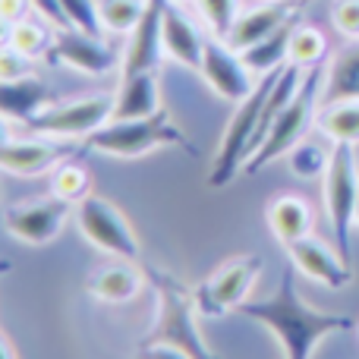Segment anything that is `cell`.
I'll return each instance as SVG.
<instances>
[{"mask_svg": "<svg viewBox=\"0 0 359 359\" xmlns=\"http://www.w3.org/2000/svg\"><path fill=\"white\" fill-rule=\"evenodd\" d=\"M236 312L271 331L278 337L284 359H312L325 337L353 328L350 316H331V312H318L309 303H303L293 271H284L278 290L268 299H246Z\"/></svg>", "mask_w": 359, "mask_h": 359, "instance_id": "obj_1", "label": "cell"}, {"mask_svg": "<svg viewBox=\"0 0 359 359\" xmlns=\"http://www.w3.org/2000/svg\"><path fill=\"white\" fill-rule=\"evenodd\" d=\"M151 284H155L158 312L151 331L142 337V347H155V344H168V347L186 350L196 359H221L211 353L205 344L202 331H198V303L177 278L151 268Z\"/></svg>", "mask_w": 359, "mask_h": 359, "instance_id": "obj_2", "label": "cell"}, {"mask_svg": "<svg viewBox=\"0 0 359 359\" xmlns=\"http://www.w3.org/2000/svg\"><path fill=\"white\" fill-rule=\"evenodd\" d=\"M322 88H325V69L322 67L306 69L303 86H299L297 98H293L290 104L280 111V117L274 120V126L268 130V136H265V142L259 145V151H255V155L243 164V174H259L262 168H268L271 161L290 155L293 145L303 142L306 133L316 126Z\"/></svg>", "mask_w": 359, "mask_h": 359, "instance_id": "obj_3", "label": "cell"}, {"mask_svg": "<svg viewBox=\"0 0 359 359\" xmlns=\"http://www.w3.org/2000/svg\"><path fill=\"white\" fill-rule=\"evenodd\" d=\"M280 73V69H278ZM278 73H268L255 82V88L246 95V98L236 104L233 117H230L227 130H224V139L217 145V155L215 164H211V174H208V186L221 189V186L233 183L236 174H243V164L249 161L252 155V145H255V133H259V120H262V107H265V98L271 92L274 79Z\"/></svg>", "mask_w": 359, "mask_h": 359, "instance_id": "obj_4", "label": "cell"}, {"mask_svg": "<svg viewBox=\"0 0 359 359\" xmlns=\"http://www.w3.org/2000/svg\"><path fill=\"white\" fill-rule=\"evenodd\" d=\"M86 145L111 158H142L155 149H168V145L189 151L183 130L170 120L168 111H158L155 117L142 120H111L101 130H95L86 139Z\"/></svg>", "mask_w": 359, "mask_h": 359, "instance_id": "obj_5", "label": "cell"}, {"mask_svg": "<svg viewBox=\"0 0 359 359\" xmlns=\"http://www.w3.org/2000/svg\"><path fill=\"white\" fill-rule=\"evenodd\" d=\"M356 198H359V168L353 145H334L331 161L325 170V211L331 221L334 246L347 265H353V249H350V230L356 227Z\"/></svg>", "mask_w": 359, "mask_h": 359, "instance_id": "obj_6", "label": "cell"}, {"mask_svg": "<svg viewBox=\"0 0 359 359\" xmlns=\"http://www.w3.org/2000/svg\"><path fill=\"white\" fill-rule=\"evenodd\" d=\"M111 117H114V95L98 92L76 101H50L25 126L35 136H48V139H88L95 130L111 123Z\"/></svg>", "mask_w": 359, "mask_h": 359, "instance_id": "obj_7", "label": "cell"}, {"mask_svg": "<svg viewBox=\"0 0 359 359\" xmlns=\"http://www.w3.org/2000/svg\"><path fill=\"white\" fill-rule=\"evenodd\" d=\"M76 224H79L82 236H86L95 249L114 255V259H126V262L139 259L136 230L130 227L126 215L114 202L88 192V196L76 205Z\"/></svg>", "mask_w": 359, "mask_h": 359, "instance_id": "obj_8", "label": "cell"}, {"mask_svg": "<svg viewBox=\"0 0 359 359\" xmlns=\"http://www.w3.org/2000/svg\"><path fill=\"white\" fill-rule=\"evenodd\" d=\"M262 274V255H236V259L224 262L208 280L196 290L198 312L205 316H224V312H236L246 303L252 284Z\"/></svg>", "mask_w": 359, "mask_h": 359, "instance_id": "obj_9", "label": "cell"}, {"mask_svg": "<svg viewBox=\"0 0 359 359\" xmlns=\"http://www.w3.org/2000/svg\"><path fill=\"white\" fill-rule=\"evenodd\" d=\"M48 60L86 76H107L117 67H123V57H120V50L114 44H107L101 35H88V32L73 29V25L57 32L54 44L48 50Z\"/></svg>", "mask_w": 359, "mask_h": 359, "instance_id": "obj_10", "label": "cell"}, {"mask_svg": "<svg viewBox=\"0 0 359 359\" xmlns=\"http://www.w3.org/2000/svg\"><path fill=\"white\" fill-rule=\"evenodd\" d=\"M69 208H73V205L57 196L19 202L4 211V227L13 240L25 243V246H44V243L60 236L63 224H67V217H69Z\"/></svg>", "mask_w": 359, "mask_h": 359, "instance_id": "obj_11", "label": "cell"}, {"mask_svg": "<svg viewBox=\"0 0 359 359\" xmlns=\"http://www.w3.org/2000/svg\"><path fill=\"white\" fill-rule=\"evenodd\" d=\"M198 73H202L205 86H208L217 98L233 101V104H240L255 88L252 69L243 63V57L236 54L227 41H205Z\"/></svg>", "mask_w": 359, "mask_h": 359, "instance_id": "obj_12", "label": "cell"}, {"mask_svg": "<svg viewBox=\"0 0 359 359\" xmlns=\"http://www.w3.org/2000/svg\"><path fill=\"white\" fill-rule=\"evenodd\" d=\"M287 255H290L293 268L316 284H325L331 290H344L347 284H353V265H347L337 249H331L328 243L316 240V236H303V240L290 243Z\"/></svg>", "mask_w": 359, "mask_h": 359, "instance_id": "obj_13", "label": "cell"}, {"mask_svg": "<svg viewBox=\"0 0 359 359\" xmlns=\"http://www.w3.org/2000/svg\"><path fill=\"white\" fill-rule=\"evenodd\" d=\"M164 10L168 0H145V13L139 25L133 29L130 44L123 54V76L133 73H151L161 63L164 48H161V25H164Z\"/></svg>", "mask_w": 359, "mask_h": 359, "instance_id": "obj_14", "label": "cell"}, {"mask_svg": "<svg viewBox=\"0 0 359 359\" xmlns=\"http://www.w3.org/2000/svg\"><path fill=\"white\" fill-rule=\"evenodd\" d=\"M67 161V149L50 142L48 136L38 139H16L0 145V170L13 177H41Z\"/></svg>", "mask_w": 359, "mask_h": 359, "instance_id": "obj_15", "label": "cell"}, {"mask_svg": "<svg viewBox=\"0 0 359 359\" xmlns=\"http://www.w3.org/2000/svg\"><path fill=\"white\" fill-rule=\"evenodd\" d=\"M287 22H293V4L290 0H265V4L255 6V10L240 13L236 22H233V29H230V35L224 38V41L240 54V50L265 41L268 35H274V32Z\"/></svg>", "mask_w": 359, "mask_h": 359, "instance_id": "obj_16", "label": "cell"}, {"mask_svg": "<svg viewBox=\"0 0 359 359\" xmlns=\"http://www.w3.org/2000/svg\"><path fill=\"white\" fill-rule=\"evenodd\" d=\"M161 48H164V57H168V60H174L186 69H198V63H202L205 38L198 35V29L189 22V16L180 13L177 4H170V0H168V10H164Z\"/></svg>", "mask_w": 359, "mask_h": 359, "instance_id": "obj_17", "label": "cell"}, {"mask_svg": "<svg viewBox=\"0 0 359 359\" xmlns=\"http://www.w3.org/2000/svg\"><path fill=\"white\" fill-rule=\"evenodd\" d=\"M265 221H268V230L274 233V240L284 243V246L303 240V236H312V227H316L312 205L303 196H293V192H284V196L268 202Z\"/></svg>", "mask_w": 359, "mask_h": 359, "instance_id": "obj_18", "label": "cell"}, {"mask_svg": "<svg viewBox=\"0 0 359 359\" xmlns=\"http://www.w3.org/2000/svg\"><path fill=\"white\" fill-rule=\"evenodd\" d=\"M161 107V88H158V76L151 73H133L123 76V86L114 95V117L111 120H142L155 117Z\"/></svg>", "mask_w": 359, "mask_h": 359, "instance_id": "obj_19", "label": "cell"}, {"mask_svg": "<svg viewBox=\"0 0 359 359\" xmlns=\"http://www.w3.org/2000/svg\"><path fill=\"white\" fill-rule=\"evenodd\" d=\"M142 271H139L133 262L126 259H117L114 265H104L88 278L86 290L92 299H101V303H111V306H120V303H130V299L139 297L142 290Z\"/></svg>", "mask_w": 359, "mask_h": 359, "instance_id": "obj_20", "label": "cell"}, {"mask_svg": "<svg viewBox=\"0 0 359 359\" xmlns=\"http://www.w3.org/2000/svg\"><path fill=\"white\" fill-rule=\"evenodd\" d=\"M50 104V88L35 76L25 79H0V114L6 120L29 123L35 114Z\"/></svg>", "mask_w": 359, "mask_h": 359, "instance_id": "obj_21", "label": "cell"}, {"mask_svg": "<svg viewBox=\"0 0 359 359\" xmlns=\"http://www.w3.org/2000/svg\"><path fill=\"white\" fill-rule=\"evenodd\" d=\"M331 101H359V41L334 54V60L325 67L322 104Z\"/></svg>", "mask_w": 359, "mask_h": 359, "instance_id": "obj_22", "label": "cell"}, {"mask_svg": "<svg viewBox=\"0 0 359 359\" xmlns=\"http://www.w3.org/2000/svg\"><path fill=\"white\" fill-rule=\"evenodd\" d=\"M293 25L297 22H287L280 25L274 35H268L265 41L252 44V48L240 50L243 63L252 69V76H268V73H278V69L287 67V57H290V35H293Z\"/></svg>", "mask_w": 359, "mask_h": 359, "instance_id": "obj_23", "label": "cell"}, {"mask_svg": "<svg viewBox=\"0 0 359 359\" xmlns=\"http://www.w3.org/2000/svg\"><path fill=\"white\" fill-rule=\"evenodd\" d=\"M316 130L334 145H359V101H331L322 104Z\"/></svg>", "mask_w": 359, "mask_h": 359, "instance_id": "obj_24", "label": "cell"}, {"mask_svg": "<svg viewBox=\"0 0 359 359\" xmlns=\"http://www.w3.org/2000/svg\"><path fill=\"white\" fill-rule=\"evenodd\" d=\"M325 54H328V38L316 25H293L287 63H293L299 69H312V67H322Z\"/></svg>", "mask_w": 359, "mask_h": 359, "instance_id": "obj_25", "label": "cell"}, {"mask_svg": "<svg viewBox=\"0 0 359 359\" xmlns=\"http://www.w3.org/2000/svg\"><path fill=\"white\" fill-rule=\"evenodd\" d=\"M88 192H92V177H88V170L82 164L63 161L54 168V174H50V196L63 198L69 205H79Z\"/></svg>", "mask_w": 359, "mask_h": 359, "instance_id": "obj_26", "label": "cell"}, {"mask_svg": "<svg viewBox=\"0 0 359 359\" xmlns=\"http://www.w3.org/2000/svg\"><path fill=\"white\" fill-rule=\"evenodd\" d=\"M101 25L114 35H133L145 13V0H101L98 4Z\"/></svg>", "mask_w": 359, "mask_h": 359, "instance_id": "obj_27", "label": "cell"}, {"mask_svg": "<svg viewBox=\"0 0 359 359\" xmlns=\"http://www.w3.org/2000/svg\"><path fill=\"white\" fill-rule=\"evenodd\" d=\"M50 44H54V38H50L48 29H44L41 22H35V19L25 16L22 22L13 25L10 48H16L19 54H25L29 60H35V57H48Z\"/></svg>", "mask_w": 359, "mask_h": 359, "instance_id": "obj_28", "label": "cell"}, {"mask_svg": "<svg viewBox=\"0 0 359 359\" xmlns=\"http://www.w3.org/2000/svg\"><path fill=\"white\" fill-rule=\"evenodd\" d=\"M287 161H290V170H293L297 177L316 180V177H325V170H328L331 151H325L322 145H316V142H309V139H303L299 145H293V149H290Z\"/></svg>", "mask_w": 359, "mask_h": 359, "instance_id": "obj_29", "label": "cell"}, {"mask_svg": "<svg viewBox=\"0 0 359 359\" xmlns=\"http://www.w3.org/2000/svg\"><path fill=\"white\" fill-rule=\"evenodd\" d=\"M196 4H198L205 25L224 41L230 35V29H233L236 16H240V4L236 0H196Z\"/></svg>", "mask_w": 359, "mask_h": 359, "instance_id": "obj_30", "label": "cell"}, {"mask_svg": "<svg viewBox=\"0 0 359 359\" xmlns=\"http://www.w3.org/2000/svg\"><path fill=\"white\" fill-rule=\"evenodd\" d=\"M67 16V25L79 32H88V35H101V13H98V4L95 0H57Z\"/></svg>", "mask_w": 359, "mask_h": 359, "instance_id": "obj_31", "label": "cell"}, {"mask_svg": "<svg viewBox=\"0 0 359 359\" xmlns=\"http://www.w3.org/2000/svg\"><path fill=\"white\" fill-rule=\"evenodd\" d=\"M331 22L350 41H359V0H337L331 10Z\"/></svg>", "mask_w": 359, "mask_h": 359, "instance_id": "obj_32", "label": "cell"}, {"mask_svg": "<svg viewBox=\"0 0 359 359\" xmlns=\"http://www.w3.org/2000/svg\"><path fill=\"white\" fill-rule=\"evenodd\" d=\"M32 76V60L16 48H0V79H25Z\"/></svg>", "mask_w": 359, "mask_h": 359, "instance_id": "obj_33", "label": "cell"}, {"mask_svg": "<svg viewBox=\"0 0 359 359\" xmlns=\"http://www.w3.org/2000/svg\"><path fill=\"white\" fill-rule=\"evenodd\" d=\"M32 10V0H0V19H6L10 25L22 22Z\"/></svg>", "mask_w": 359, "mask_h": 359, "instance_id": "obj_34", "label": "cell"}, {"mask_svg": "<svg viewBox=\"0 0 359 359\" xmlns=\"http://www.w3.org/2000/svg\"><path fill=\"white\" fill-rule=\"evenodd\" d=\"M32 6H35L38 13H41L44 19H48L50 25H57V29H67V16H63L60 4L57 0H32Z\"/></svg>", "mask_w": 359, "mask_h": 359, "instance_id": "obj_35", "label": "cell"}, {"mask_svg": "<svg viewBox=\"0 0 359 359\" xmlns=\"http://www.w3.org/2000/svg\"><path fill=\"white\" fill-rule=\"evenodd\" d=\"M142 359H196V356H189L186 350L168 347V344H155V347H142Z\"/></svg>", "mask_w": 359, "mask_h": 359, "instance_id": "obj_36", "label": "cell"}, {"mask_svg": "<svg viewBox=\"0 0 359 359\" xmlns=\"http://www.w3.org/2000/svg\"><path fill=\"white\" fill-rule=\"evenodd\" d=\"M13 139V130H10V120L4 117V114H0V145H6Z\"/></svg>", "mask_w": 359, "mask_h": 359, "instance_id": "obj_37", "label": "cell"}, {"mask_svg": "<svg viewBox=\"0 0 359 359\" xmlns=\"http://www.w3.org/2000/svg\"><path fill=\"white\" fill-rule=\"evenodd\" d=\"M10 35H13V25L6 22V19H0V48H6V44H10Z\"/></svg>", "mask_w": 359, "mask_h": 359, "instance_id": "obj_38", "label": "cell"}, {"mask_svg": "<svg viewBox=\"0 0 359 359\" xmlns=\"http://www.w3.org/2000/svg\"><path fill=\"white\" fill-rule=\"evenodd\" d=\"M0 359H13V350H10V344H6L4 334H0Z\"/></svg>", "mask_w": 359, "mask_h": 359, "instance_id": "obj_39", "label": "cell"}, {"mask_svg": "<svg viewBox=\"0 0 359 359\" xmlns=\"http://www.w3.org/2000/svg\"><path fill=\"white\" fill-rule=\"evenodd\" d=\"M170 4H177V6H186V4H196V0H170Z\"/></svg>", "mask_w": 359, "mask_h": 359, "instance_id": "obj_40", "label": "cell"}, {"mask_svg": "<svg viewBox=\"0 0 359 359\" xmlns=\"http://www.w3.org/2000/svg\"><path fill=\"white\" fill-rule=\"evenodd\" d=\"M353 224L359 227V198H356V217H353Z\"/></svg>", "mask_w": 359, "mask_h": 359, "instance_id": "obj_41", "label": "cell"}]
</instances>
